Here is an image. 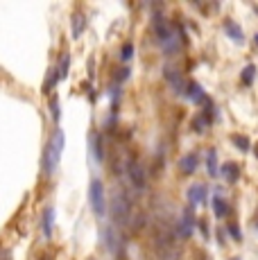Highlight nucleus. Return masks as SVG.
<instances>
[{
    "instance_id": "nucleus-1",
    "label": "nucleus",
    "mask_w": 258,
    "mask_h": 260,
    "mask_svg": "<svg viewBox=\"0 0 258 260\" xmlns=\"http://www.w3.org/2000/svg\"><path fill=\"white\" fill-rule=\"evenodd\" d=\"M154 27H156V39H158L161 50H163L165 54H175L177 50H179V46H181V34H179L172 25L165 23L163 16H156Z\"/></svg>"
},
{
    "instance_id": "nucleus-2",
    "label": "nucleus",
    "mask_w": 258,
    "mask_h": 260,
    "mask_svg": "<svg viewBox=\"0 0 258 260\" xmlns=\"http://www.w3.org/2000/svg\"><path fill=\"white\" fill-rule=\"evenodd\" d=\"M64 131L61 129H54L52 138L48 141V147H46V156H43V170L48 172V174H52L54 170H57V163L59 159H61V152H64Z\"/></svg>"
},
{
    "instance_id": "nucleus-3",
    "label": "nucleus",
    "mask_w": 258,
    "mask_h": 260,
    "mask_svg": "<svg viewBox=\"0 0 258 260\" xmlns=\"http://www.w3.org/2000/svg\"><path fill=\"white\" fill-rule=\"evenodd\" d=\"M88 199H91V208H93V213L98 217H104L106 213V199H104V186L93 179L91 181V188H88Z\"/></svg>"
},
{
    "instance_id": "nucleus-4",
    "label": "nucleus",
    "mask_w": 258,
    "mask_h": 260,
    "mask_svg": "<svg viewBox=\"0 0 258 260\" xmlns=\"http://www.w3.org/2000/svg\"><path fill=\"white\" fill-rule=\"evenodd\" d=\"M193 226H195V217H193V208H186L179 217V224H177V236L179 237H190L193 236Z\"/></svg>"
},
{
    "instance_id": "nucleus-5",
    "label": "nucleus",
    "mask_w": 258,
    "mask_h": 260,
    "mask_svg": "<svg viewBox=\"0 0 258 260\" xmlns=\"http://www.w3.org/2000/svg\"><path fill=\"white\" fill-rule=\"evenodd\" d=\"M165 79L170 82V86H172V91H175V93H179V95H186L188 93V84L183 82V77L179 75L177 71H172V68H165Z\"/></svg>"
},
{
    "instance_id": "nucleus-6",
    "label": "nucleus",
    "mask_w": 258,
    "mask_h": 260,
    "mask_svg": "<svg viewBox=\"0 0 258 260\" xmlns=\"http://www.w3.org/2000/svg\"><path fill=\"white\" fill-rule=\"evenodd\" d=\"M186 199H188V204H190V208H193V206H200L202 201L206 199V186L193 184L190 188H188V192H186Z\"/></svg>"
},
{
    "instance_id": "nucleus-7",
    "label": "nucleus",
    "mask_w": 258,
    "mask_h": 260,
    "mask_svg": "<svg viewBox=\"0 0 258 260\" xmlns=\"http://www.w3.org/2000/svg\"><path fill=\"white\" fill-rule=\"evenodd\" d=\"M186 95L195 102V104H204V107H208V104H211V100L206 97V93L202 91V86H200V84H195V82L188 84V93Z\"/></svg>"
},
{
    "instance_id": "nucleus-8",
    "label": "nucleus",
    "mask_w": 258,
    "mask_h": 260,
    "mask_svg": "<svg viewBox=\"0 0 258 260\" xmlns=\"http://www.w3.org/2000/svg\"><path fill=\"white\" fill-rule=\"evenodd\" d=\"M197 165H200V156L195 152H188L181 156V161H179V167H181L183 174H193L195 170H197Z\"/></svg>"
},
{
    "instance_id": "nucleus-9",
    "label": "nucleus",
    "mask_w": 258,
    "mask_h": 260,
    "mask_svg": "<svg viewBox=\"0 0 258 260\" xmlns=\"http://www.w3.org/2000/svg\"><path fill=\"white\" fill-rule=\"evenodd\" d=\"M224 30H227V34L233 39L235 43H242L245 41V34H242V27L235 21H224Z\"/></svg>"
},
{
    "instance_id": "nucleus-10",
    "label": "nucleus",
    "mask_w": 258,
    "mask_h": 260,
    "mask_svg": "<svg viewBox=\"0 0 258 260\" xmlns=\"http://www.w3.org/2000/svg\"><path fill=\"white\" fill-rule=\"evenodd\" d=\"M222 177L229 181V184H235L238 179H240V167L238 163H224L222 165Z\"/></svg>"
},
{
    "instance_id": "nucleus-11",
    "label": "nucleus",
    "mask_w": 258,
    "mask_h": 260,
    "mask_svg": "<svg viewBox=\"0 0 258 260\" xmlns=\"http://www.w3.org/2000/svg\"><path fill=\"white\" fill-rule=\"evenodd\" d=\"M52 229H54V208L48 206L43 213V236L52 237Z\"/></svg>"
},
{
    "instance_id": "nucleus-12",
    "label": "nucleus",
    "mask_w": 258,
    "mask_h": 260,
    "mask_svg": "<svg viewBox=\"0 0 258 260\" xmlns=\"http://www.w3.org/2000/svg\"><path fill=\"white\" fill-rule=\"evenodd\" d=\"M213 213H215V217H220V219L229 215V206H227V201H224L220 195L213 197Z\"/></svg>"
},
{
    "instance_id": "nucleus-13",
    "label": "nucleus",
    "mask_w": 258,
    "mask_h": 260,
    "mask_svg": "<svg viewBox=\"0 0 258 260\" xmlns=\"http://www.w3.org/2000/svg\"><path fill=\"white\" fill-rule=\"evenodd\" d=\"M129 174H131V181H134L136 186H145V172L141 170V165L138 163H129Z\"/></svg>"
},
{
    "instance_id": "nucleus-14",
    "label": "nucleus",
    "mask_w": 258,
    "mask_h": 260,
    "mask_svg": "<svg viewBox=\"0 0 258 260\" xmlns=\"http://www.w3.org/2000/svg\"><path fill=\"white\" fill-rule=\"evenodd\" d=\"M206 170H208L211 177L217 174V152L215 149H208V152H206Z\"/></svg>"
},
{
    "instance_id": "nucleus-15",
    "label": "nucleus",
    "mask_w": 258,
    "mask_h": 260,
    "mask_svg": "<svg viewBox=\"0 0 258 260\" xmlns=\"http://www.w3.org/2000/svg\"><path fill=\"white\" fill-rule=\"evenodd\" d=\"M84 25H86V18H84L82 14H75V16H73V39H79V36H82Z\"/></svg>"
},
{
    "instance_id": "nucleus-16",
    "label": "nucleus",
    "mask_w": 258,
    "mask_h": 260,
    "mask_svg": "<svg viewBox=\"0 0 258 260\" xmlns=\"http://www.w3.org/2000/svg\"><path fill=\"white\" fill-rule=\"evenodd\" d=\"M254 77H256V66H254V64L245 66V68H242V75H240L242 84H245V86H249V84L254 82Z\"/></svg>"
},
{
    "instance_id": "nucleus-17",
    "label": "nucleus",
    "mask_w": 258,
    "mask_h": 260,
    "mask_svg": "<svg viewBox=\"0 0 258 260\" xmlns=\"http://www.w3.org/2000/svg\"><path fill=\"white\" fill-rule=\"evenodd\" d=\"M57 82H59V71H57V68H52V71H50V75L46 77V82H43V93H50V91H52V86Z\"/></svg>"
},
{
    "instance_id": "nucleus-18",
    "label": "nucleus",
    "mask_w": 258,
    "mask_h": 260,
    "mask_svg": "<svg viewBox=\"0 0 258 260\" xmlns=\"http://www.w3.org/2000/svg\"><path fill=\"white\" fill-rule=\"evenodd\" d=\"M68 68H71V54H64L61 61H59V66H57L59 79H66V77H68Z\"/></svg>"
},
{
    "instance_id": "nucleus-19",
    "label": "nucleus",
    "mask_w": 258,
    "mask_h": 260,
    "mask_svg": "<svg viewBox=\"0 0 258 260\" xmlns=\"http://www.w3.org/2000/svg\"><path fill=\"white\" fill-rule=\"evenodd\" d=\"M231 142H233V145L240 149V152H249V138H247V136L233 134V136H231Z\"/></svg>"
},
{
    "instance_id": "nucleus-20",
    "label": "nucleus",
    "mask_w": 258,
    "mask_h": 260,
    "mask_svg": "<svg viewBox=\"0 0 258 260\" xmlns=\"http://www.w3.org/2000/svg\"><path fill=\"white\" fill-rule=\"evenodd\" d=\"M91 149H93V154H95V161H102V149H100V136H98V134H93V136H91Z\"/></svg>"
},
{
    "instance_id": "nucleus-21",
    "label": "nucleus",
    "mask_w": 258,
    "mask_h": 260,
    "mask_svg": "<svg viewBox=\"0 0 258 260\" xmlns=\"http://www.w3.org/2000/svg\"><path fill=\"white\" fill-rule=\"evenodd\" d=\"M131 54H134V46H131V43H125L123 50H120V59L127 61V59H131Z\"/></svg>"
},
{
    "instance_id": "nucleus-22",
    "label": "nucleus",
    "mask_w": 258,
    "mask_h": 260,
    "mask_svg": "<svg viewBox=\"0 0 258 260\" xmlns=\"http://www.w3.org/2000/svg\"><path fill=\"white\" fill-rule=\"evenodd\" d=\"M50 111H52L54 122H59V118H61V111H59V100H57V97H52V100H50Z\"/></svg>"
},
{
    "instance_id": "nucleus-23",
    "label": "nucleus",
    "mask_w": 258,
    "mask_h": 260,
    "mask_svg": "<svg viewBox=\"0 0 258 260\" xmlns=\"http://www.w3.org/2000/svg\"><path fill=\"white\" fill-rule=\"evenodd\" d=\"M229 233H231V237H233L235 242H240V240H242V233H240V229H238L235 222H231V224H229Z\"/></svg>"
},
{
    "instance_id": "nucleus-24",
    "label": "nucleus",
    "mask_w": 258,
    "mask_h": 260,
    "mask_svg": "<svg viewBox=\"0 0 258 260\" xmlns=\"http://www.w3.org/2000/svg\"><path fill=\"white\" fill-rule=\"evenodd\" d=\"M254 154H256V159H258V142H256V149H254Z\"/></svg>"
},
{
    "instance_id": "nucleus-25",
    "label": "nucleus",
    "mask_w": 258,
    "mask_h": 260,
    "mask_svg": "<svg viewBox=\"0 0 258 260\" xmlns=\"http://www.w3.org/2000/svg\"><path fill=\"white\" fill-rule=\"evenodd\" d=\"M254 41H256V46H258V34H256V36H254Z\"/></svg>"
},
{
    "instance_id": "nucleus-26",
    "label": "nucleus",
    "mask_w": 258,
    "mask_h": 260,
    "mask_svg": "<svg viewBox=\"0 0 258 260\" xmlns=\"http://www.w3.org/2000/svg\"><path fill=\"white\" fill-rule=\"evenodd\" d=\"M231 260H240V258H231Z\"/></svg>"
},
{
    "instance_id": "nucleus-27",
    "label": "nucleus",
    "mask_w": 258,
    "mask_h": 260,
    "mask_svg": "<svg viewBox=\"0 0 258 260\" xmlns=\"http://www.w3.org/2000/svg\"><path fill=\"white\" fill-rule=\"evenodd\" d=\"M86 260H95V258H86Z\"/></svg>"
}]
</instances>
